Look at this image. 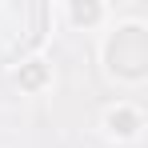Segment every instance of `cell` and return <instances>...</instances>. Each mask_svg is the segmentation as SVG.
<instances>
[{
    "label": "cell",
    "instance_id": "1",
    "mask_svg": "<svg viewBox=\"0 0 148 148\" xmlns=\"http://www.w3.org/2000/svg\"><path fill=\"white\" fill-rule=\"evenodd\" d=\"M136 128H140V116H136V112H128V108H112V112H108V132L136 136Z\"/></svg>",
    "mask_w": 148,
    "mask_h": 148
},
{
    "label": "cell",
    "instance_id": "2",
    "mask_svg": "<svg viewBox=\"0 0 148 148\" xmlns=\"http://www.w3.org/2000/svg\"><path fill=\"white\" fill-rule=\"evenodd\" d=\"M44 76H48V68H44L40 60H32V64L20 68V84H24V88H40V84H44Z\"/></svg>",
    "mask_w": 148,
    "mask_h": 148
},
{
    "label": "cell",
    "instance_id": "3",
    "mask_svg": "<svg viewBox=\"0 0 148 148\" xmlns=\"http://www.w3.org/2000/svg\"><path fill=\"white\" fill-rule=\"evenodd\" d=\"M72 16H76V20H96L100 8H96V4H72Z\"/></svg>",
    "mask_w": 148,
    "mask_h": 148
}]
</instances>
